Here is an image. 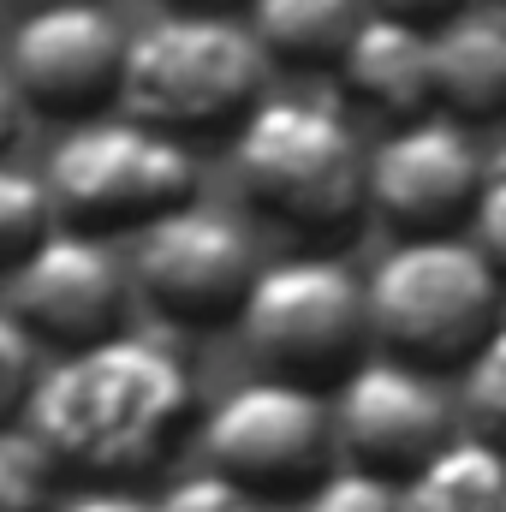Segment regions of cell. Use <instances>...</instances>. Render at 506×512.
Here are the masks:
<instances>
[{
  "label": "cell",
  "mask_w": 506,
  "mask_h": 512,
  "mask_svg": "<svg viewBox=\"0 0 506 512\" xmlns=\"http://www.w3.org/2000/svg\"><path fill=\"white\" fill-rule=\"evenodd\" d=\"M197 417V382L179 352L114 334L84 352H66L36 376L24 435L48 453L54 471L78 477H143L155 471Z\"/></svg>",
  "instance_id": "obj_1"
},
{
  "label": "cell",
  "mask_w": 506,
  "mask_h": 512,
  "mask_svg": "<svg viewBox=\"0 0 506 512\" xmlns=\"http://www.w3.org/2000/svg\"><path fill=\"white\" fill-rule=\"evenodd\" d=\"M268 84V54L256 48L251 24L227 12H161L126 36L120 114L167 131L179 143L233 131Z\"/></svg>",
  "instance_id": "obj_2"
},
{
  "label": "cell",
  "mask_w": 506,
  "mask_h": 512,
  "mask_svg": "<svg viewBox=\"0 0 506 512\" xmlns=\"http://www.w3.org/2000/svg\"><path fill=\"white\" fill-rule=\"evenodd\" d=\"M233 179L256 215L328 239L364 215V143L328 102L262 96L233 126Z\"/></svg>",
  "instance_id": "obj_3"
},
{
  "label": "cell",
  "mask_w": 506,
  "mask_h": 512,
  "mask_svg": "<svg viewBox=\"0 0 506 512\" xmlns=\"http://www.w3.org/2000/svg\"><path fill=\"white\" fill-rule=\"evenodd\" d=\"M501 274L459 233H411L364 280L370 340L411 370L465 364L501 322Z\"/></svg>",
  "instance_id": "obj_4"
},
{
  "label": "cell",
  "mask_w": 506,
  "mask_h": 512,
  "mask_svg": "<svg viewBox=\"0 0 506 512\" xmlns=\"http://www.w3.org/2000/svg\"><path fill=\"white\" fill-rule=\"evenodd\" d=\"M42 191L54 203V227L114 239L197 203V161L167 131L131 114H102L54 143Z\"/></svg>",
  "instance_id": "obj_5"
},
{
  "label": "cell",
  "mask_w": 506,
  "mask_h": 512,
  "mask_svg": "<svg viewBox=\"0 0 506 512\" xmlns=\"http://www.w3.org/2000/svg\"><path fill=\"white\" fill-rule=\"evenodd\" d=\"M245 346L262 376L298 387L340 382L352 364H364L370 316H364V280L334 256H286L256 268L251 292L239 304Z\"/></svg>",
  "instance_id": "obj_6"
},
{
  "label": "cell",
  "mask_w": 506,
  "mask_h": 512,
  "mask_svg": "<svg viewBox=\"0 0 506 512\" xmlns=\"http://www.w3.org/2000/svg\"><path fill=\"white\" fill-rule=\"evenodd\" d=\"M203 447L209 471H221L245 495H298L328 471L334 417L316 387L256 376L209 411Z\"/></svg>",
  "instance_id": "obj_7"
},
{
  "label": "cell",
  "mask_w": 506,
  "mask_h": 512,
  "mask_svg": "<svg viewBox=\"0 0 506 512\" xmlns=\"http://www.w3.org/2000/svg\"><path fill=\"white\" fill-rule=\"evenodd\" d=\"M131 286L173 328H221L239 322V304L256 280L251 233L203 203H185L143 233H131Z\"/></svg>",
  "instance_id": "obj_8"
},
{
  "label": "cell",
  "mask_w": 506,
  "mask_h": 512,
  "mask_svg": "<svg viewBox=\"0 0 506 512\" xmlns=\"http://www.w3.org/2000/svg\"><path fill=\"white\" fill-rule=\"evenodd\" d=\"M6 72L30 114L72 126L102 120L120 108L126 30L102 0H48L12 30Z\"/></svg>",
  "instance_id": "obj_9"
},
{
  "label": "cell",
  "mask_w": 506,
  "mask_h": 512,
  "mask_svg": "<svg viewBox=\"0 0 506 512\" xmlns=\"http://www.w3.org/2000/svg\"><path fill=\"white\" fill-rule=\"evenodd\" d=\"M126 268L108 256V239L54 227L36 251L6 274V310L36 346L84 352L96 340L126 334Z\"/></svg>",
  "instance_id": "obj_10"
},
{
  "label": "cell",
  "mask_w": 506,
  "mask_h": 512,
  "mask_svg": "<svg viewBox=\"0 0 506 512\" xmlns=\"http://www.w3.org/2000/svg\"><path fill=\"white\" fill-rule=\"evenodd\" d=\"M489 161L477 155L471 131L447 114H417L381 137L364 155V209L411 239V233H453L483 191Z\"/></svg>",
  "instance_id": "obj_11"
},
{
  "label": "cell",
  "mask_w": 506,
  "mask_h": 512,
  "mask_svg": "<svg viewBox=\"0 0 506 512\" xmlns=\"http://www.w3.org/2000/svg\"><path fill=\"white\" fill-rule=\"evenodd\" d=\"M334 441L358 471H376L387 483H405L417 465H429L447 435V405L429 387V370H411L399 358L352 364L334 399Z\"/></svg>",
  "instance_id": "obj_12"
},
{
  "label": "cell",
  "mask_w": 506,
  "mask_h": 512,
  "mask_svg": "<svg viewBox=\"0 0 506 512\" xmlns=\"http://www.w3.org/2000/svg\"><path fill=\"white\" fill-rule=\"evenodd\" d=\"M334 66H340L346 96L387 114V120H417V114L435 108V54H429L423 24L364 12Z\"/></svg>",
  "instance_id": "obj_13"
},
{
  "label": "cell",
  "mask_w": 506,
  "mask_h": 512,
  "mask_svg": "<svg viewBox=\"0 0 506 512\" xmlns=\"http://www.w3.org/2000/svg\"><path fill=\"white\" fill-rule=\"evenodd\" d=\"M435 54V108L465 120H501L506 114V12L465 6L447 24L429 30Z\"/></svg>",
  "instance_id": "obj_14"
},
{
  "label": "cell",
  "mask_w": 506,
  "mask_h": 512,
  "mask_svg": "<svg viewBox=\"0 0 506 512\" xmlns=\"http://www.w3.org/2000/svg\"><path fill=\"white\" fill-rule=\"evenodd\" d=\"M399 512H506V447L447 441L399 483Z\"/></svg>",
  "instance_id": "obj_15"
},
{
  "label": "cell",
  "mask_w": 506,
  "mask_h": 512,
  "mask_svg": "<svg viewBox=\"0 0 506 512\" xmlns=\"http://www.w3.org/2000/svg\"><path fill=\"white\" fill-rule=\"evenodd\" d=\"M358 18L364 0H251L256 48L286 66H334Z\"/></svg>",
  "instance_id": "obj_16"
},
{
  "label": "cell",
  "mask_w": 506,
  "mask_h": 512,
  "mask_svg": "<svg viewBox=\"0 0 506 512\" xmlns=\"http://www.w3.org/2000/svg\"><path fill=\"white\" fill-rule=\"evenodd\" d=\"M48 233H54V203H48L42 179L0 161V274H12Z\"/></svg>",
  "instance_id": "obj_17"
},
{
  "label": "cell",
  "mask_w": 506,
  "mask_h": 512,
  "mask_svg": "<svg viewBox=\"0 0 506 512\" xmlns=\"http://www.w3.org/2000/svg\"><path fill=\"white\" fill-rule=\"evenodd\" d=\"M465 411L477 423V441L506 447V322H495L465 358Z\"/></svg>",
  "instance_id": "obj_18"
},
{
  "label": "cell",
  "mask_w": 506,
  "mask_h": 512,
  "mask_svg": "<svg viewBox=\"0 0 506 512\" xmlns=\"http://www.w3.org/2000/svg\"><path fill=\"white\" fill-rule=\"evenodd\" d=\"M54 465L24 429H0V512H48Z\"/></svg>",
  "instance_id": "obj_19"
},
{
  "label": "cell",
  "mask_w": 506,
  "mask_h": 512,
  "mask_svg": "<svg viewBox=\"0 0 506 512\" xmlns=\"http://www.w3.org/2000/svg\"><path fill=\"white\" fill-rule=\"evenodd\" d=\"M304 512H399V483H387L376 471H358V465L322 471L310 483Z\"/></svg>",
  "instance_id": "obj_20"
},
{
  "label": "cell",
  "mask_w": 506,
  "mask_h": 512,
  "mask_svg": "<svg viewBox=\"0 0 506 512\" xmlns=\"http://www.w3.org/2000/svg\"><path fill=\"white\" fill-rule=\"evenodd\" d=\"M36 352L42 346L12 316H0V429H18L24 411H30V393H36V376H42Z\"/></svg>",
  "instance_id": "obj_21"
},
{
  "label": "cell",
  "mask_w": 506,
  "mask_h": 512,
  "mask_svg": "<svg viewBox=\"0 0 506 512\" xmlns=\"http://www.w3.org/2000/svg\"><path fill=\"white\" fill-rule=\"evenodd\" d=\"M149 512H256V495H245L239 483H227L221 471H197V477H179L161 507Z\"/></svg>",
  "instance_id": "obj_22"
},
{
  "label": "cell",
  "mask_w": 506,
  "mask_h": 512,
  "mask_svg": "<svg viewBox=\"0 0 506 512\" xmlns=\"http://www.w3.org/2000/svg\"><path fill=\"white\" fill-rule=\"evenodd\" d=\"M471 227H477L471 245H477L483 262L506 280V161L483 173V191H477V203H471Z\"/></svg>",
  "instance_id": "obj_23"
},
{
  "label": "cell",
  "mask_w": 506,
  "mask_h": 512,
  "mask_svg": "<svg viewBox=\"0 0 506 512\" xmlns=\"http://www.w3.org/2000/svg\"><path fill=\"white\" fill-rule=\"evenodd\" d=\"M471 0H376V12L387 18H405V24H423V30H435V24H447L453 12H465Z\"/></svg>",
  "instance_id": "obj_24"
},
{
  "label": "cell",
  "mask_w": 506,
  "mask_h": 512,
  "mask_svg": "<svg viewBox=\"0 0 506 512\" xmlns=\"http://www.w3.org/2000/svg\"><path fill=\"white\" fill-rule=\"evenodd\" d=\"M24 120H30V108H24V96H18V84H12V72L0 66V155L24 137Z\"/></svg>",
  "instance_id": "obj_25"
},
{
  "label": "cell",
  "mask_w": 506,
  "mask_h": 512,
  "mask_svg": "<svg viewBox=\"0 0 506 512\" xmlns=\"http://www.w3.org/2000/svg\"><path fill=\"white\" fill-rule=\"evenodd\" d=\"M66 512H149V507L131 501V495H84V501H72Z\"/></svg>",
  "instance_id": "obj_26"
},
{
  "label": "cell",
  "mask_w": 506,
  "mask_h": 512,
  "mask_svg": "<svg viewBox=\"0 0 506 512\" xmlns=\"http://www.w3.org/2000/svg\"><path fill=\"white\" fill-rule=\"evenodd\" d=\"M239 0H167V12H227Z\"/></svg>",
  "instance_id": "obj_27"
},
{
  "label": "cell",
  "mask_w": 506,
  "mask_h": 512,
  "mask_svg": "<svg viewBox=\"0 0 506 512\" xmlns=\"http://www.w3.org/2000/svg\"><path fill=\"white\" fill-rule=\"evenodd\" d=\"M471 6H495V12H506V0H471Z\"/></svg>",
  "instance_id": "obj_28"
}]
</instances>
